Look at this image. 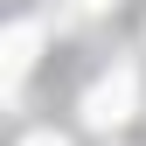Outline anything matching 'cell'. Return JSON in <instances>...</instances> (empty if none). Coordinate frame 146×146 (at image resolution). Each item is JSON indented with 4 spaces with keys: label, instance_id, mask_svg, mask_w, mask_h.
I'll return each mask as SVG.
<instances>
[{
    "label": "cell",
    "instance_id": "cell-1",
    "mask_svg": "<svg viewBox=\"0 0 146 146\" xmlns=\"http://www.w3.org/2000/svg\"><path fill=\"white\" fill-rule=\"evenodd\" d=\"M132 98H139V77H132V70L98 77V84H90V98H84V125H98V132L125 125V118H132Z\"/></svg>",
    "mask_w": 146,
    "mask_h": 146
},
{
    "label": "cell",
    "instance_id": "cell-4",
    "mask_svg": "<svg viewBox=\"0 0 146 146\" xmlns=\"http://www.w3.org/2000/svg\"><path fill=\"white\" fill-rule=\"evenodd\" d=\"M84 7H90V14H98V7H111V0H84Z\"/></svg>",
    "mask_w": 146,
    "mask_h": 146
},
{
    "label": "cell",
    "instance_id": "cell-2",
    "mask_svg": "<svg viewBox=\"0 0 146 146\" xmlns=\"http://www.w3.org/2000/svg\"><path fill=\"white\" fill-rule=\"evenodd\" d=\"M35 49H42V28H35V21H14L7 28V77H28Z\"/></svg>",
    "mask_w": 146,
    "mask_h": 146
},
{
    "label": "cell",
    "instance_id": "cell-3",
    "mask_svg": "<svg viewBox=\"0 0 146 146\" xmlns=\"http://www.w3.org/2000/svg\"><path fill=\"white\" fill-rule=\"evenodd\" d=\"M28 146H63V139H56V132H35V139H28Z\"/></svg>",
    "mask_w": 146,
    "mask_h": 146
}]
</instances>
